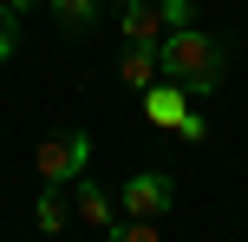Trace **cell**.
Listing matches in <instances>:
<instances>
[{
	"instance_id": "cell-1",
	"label": "cell",
	"mask_w": 248,
	"mask_h": 242,
	"mask_svg": "<svg viewBox=\"0 0 248 242\" xmlns=\"http://www.w3.org/2000/svg\"><path fill=\"white\" fill-rule=\"evenodd\" d=\"M157 65H163V79L189 85V98H202V92H216L222 72H229V39L222 33H202L196 20H189V26H170L163 46H157Z\"/></svg>"
},
{
	"instance_id": "cell-2",
	"label": "cell",
	"mask_w": 248,
	"mask_h": 242,
	"mask_svg": "<svg viewBox=\"0 0 248 242\" xmlns=\"http://www.w3.org/2000/svg\"><path fill=\"white\" fill-rule=\"evenodd\" d=\"M33 164H39V183H72V177H85V164H92V138L85 131H52Z\"/></svg>"
},
{
	"instance_id": "cell-3",
	"label": "cell",
	"mask_w": 248,
	"mask_h": 242,
	"mask_svg": "<svg viewBox=\"0 0 248 242\" xmlns=\"http://www.w3.org/2000/svg\"><path fill=\"white\" fill-rule=\"evenodd\" d=\"M118 203H124V216H170V203H176V183L163 177V170H137V177L118 190Z\"/></svg>"
},
{
	"instance_id": "cell-4",
	"label": "cell",
	"mask_w": 248,
	"mask_h": 242,
	"mask_svg": "<svg viewBox=\"0 0 248 242\" xmlns=\"http://www.w3.org/2000/svg\"><path fill=\"white\" fill-rule=\"evenodd\" d=\"M118 33H124V46H163V7L157 0H124L118 7Z\"/></svg>"
},
{
	"instance_id": "cell-5",
	"label": "cell",
	"mask_w": 248,
	"mask_h": 242,
	"mask_svg": "<svg viewBox=\"0 0 248 242\" xmlns=\"http://www.w3.org/2000/svg\"><path fill=\"white\" fill-rule=\"evenodd\" d=\"M189 112V85H176V79H157V85H144V118L157 131H176Z\"/></svg>"
},
{
	"instance_id": "cell-6",
	"label": "cell",
	"mask_w": 248,
	"mask_h": 242,
	"mask_svg": "<svg viewBox=\"0 0 248 242\" xmlns=\"http://www.w3.org/2000/svg\"><path fill=\"white\" fill-rule=\"evenodd\" d=\"M72 223H85V229H111V190H98L92 177H72Z\"/></svg>"
},
{
	"instance_id": "cell-7",
	"label": "cell",
	"mask_w": 248,
	"mask_h": 242,
	"mask_svg": "<svg viewBox=\"0 0 248 242\" xmlns=\"http://www.w3.org/2000/svg\"><path fill=\"white\" fill-rule=\"evenodd\" d=\"M118 72H124V85H131V92H144V85H157V79H163V65H157V46H124V59H118Z\"/></svg>"
},
{
	"instance_id": "cell-8",
	"label": "cell",
	"mask_w": 248,
	"mask_h": 242,
	"mask_svg": "<svg viewBox=\"0 0 248 242\" xmlns=\"http://www.w3.org/2000/svg\"><path fill=\"white\" fill-rule=\"evenodd\" d=\"M33 216H39V229H46V236H59L65 223H72V183H46V196H39Z\"/></svg>"
},
{
	"instance_id": "cell-9",
	"label": "cell",
	"mask_w": 248,
	"mask_h": 242,
	"mask_svg": "<svg viewBox=\"0 0 248 242\" xmlns=\"http://www.w3.org/2000/svg\"><path fill=\"white\" fill-rule=\"evenodd\" d=\"M46 7H52V20H59L65 33H92L98 13H105V0H46Z\"/></svg>"
},
{
	"instance_id": "cell-10",
	"label": "cell",
	"mask_w": 248,
	"mask_h": 242,
	"mask_svg": "<svg viewBox=\"0 0 248 242\" xmlns=\"http://www.w3.org/2000/svg\"><path fill=\"white\" fill-rule=\"evenodd\" d=\"M13 52H20V13H13L7 0H0V65H7Z\"/></svg>"
},
{
	"instance_id": "cell-11",
	"label": "cell",
	"mask_w": 248,
	"mask_h": 242,
	"mask_svg": "<svg viewBox=\"0 0 248 242\" xmlns=\"http://www.w3.org/2000/svg\"><path fill=\"white\" fill-rule=\"evenodd\" d=\"M163 7V26H189L196 20V0H157Z\"/></svg>"
},
{
	"instance_id": "cell-12",
	"label": "cell",
	"mask_w": 248,
	"mask_h": 242,
	"mask_svg": "<svg viewBox=\"0 0 248 242\" xmlns=\"http://www.w3.org/2000/svg\"><path fill=\"white\" fill-rule=\"evenodd\" d=\"M176 138H183V144H202V138H209V125H202V112H196V105L183 112V125H176Z\"/></svg>"
},
{
	"instance_id": "cell-13",
	"label": "cell",
	"mask_w": 248,
	"mask_h": 242,
	"mask_svg": "<svg viewBox=\"0 0 248 242\" xmlns=\"http://www.w3.org/2000/svg\"><path fill=\"white\" fill-rule=\"evenodd\" d=\"M7 7H13V13H26V7H39V0H7Z\"/></svg>"
},
{
	"instance_id": "cell-14",
	"label": "cell",
	"mask_w": 248,
	"mask_h": 242,
	"mask_svg": "<svg viewBox=\"0 0 248 242\" xmlns=\"http://www.w3.org/2000/svg\"><path fill=\"white\" fill-rule=\"evenodd\" d=\"M118 7H124V0H118Z\"/></svg>"
}]
</instances>
